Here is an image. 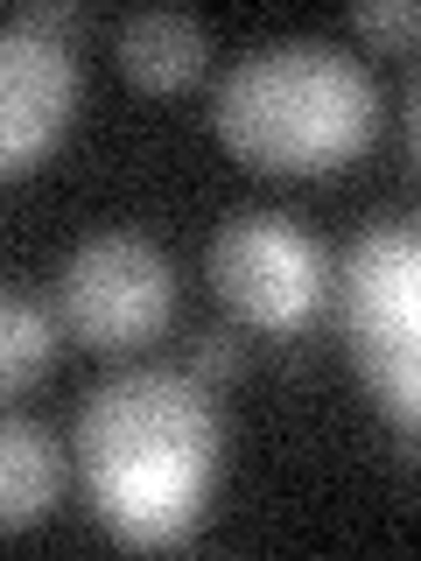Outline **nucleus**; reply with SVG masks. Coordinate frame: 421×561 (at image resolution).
<instances>
[{
    "label": "nucleus",
    "instance_id": "nucleus-1",
    "mask_svg": "<svg viewBox=\"0 0 421 561\" xmlns=\"http://www.w3.org/2000/svg\"><path fill=\"white\" fill-rule=\"evenodd\" d=\"M218 449L225 428L210 414L204 379L169 365L113 373L78 414V463L92 505L127 548H169L197 526Z\"/></svg>",
    "mask_w": 421,
    "mask_h": 561
},
{
    "label": "nucleus",
    "instance_id": "nucleus-2",
    "mask_svg": "<svg viewBox=\"0 0 421 561\" xmlns=\"http://www.w3.org/2000/svg\"><path fill=\"white\" fill-rule=\"evenodd\" d=\"M210 127L239 162L268 175H323L373 140L379 84L351 49L281 35L232 57L210 92Z\"/></svg>",
    "mask_w": 421,
    "mask_h": 561
},
{
    "label": "nucleus",
    "instance_id": "nucleus-3",
    "mask_svg": "<svg viewBox=\"0 0 421 561\" xmlns=\"http://www.w3.org/2000/svg\"><path fill=\"white\" fill-rule=\"evenodd\" d=\"M338 309H344L359 379L373 386L379 414L414 428V408H421V239L408 218H373L344 245Z\"/></svg>",
    "mask_w": 421,
    "mask_h": 561
},
{
    "label": "nucleus",
    "instance_id": "nucleus-4",
    "mask_svg": "<svg viewBox=\"0 0 421 561\" xmlns=\"http://www.w3.org/2000/svg\"><path fill=\"white\" fill-rule=\"evenodd\" d=\"M64 330L92 351H134L169 323L175 309V267L140 232H92L70 245L57 280Z\"/></svg>",
    "mask_w": 421,
    "mask_h": 561
},
{
    "label": "nucleus",
    "instance_id": "nucleus-5",
    "mask_svg": "<svg viewBox=\"0 0 421 561\" xmlns=\"http://www.w3.org/2000/svg\"><path fill=\"white\" fill-rule=\"evenodd\" d=\"M210 280L225 309L260 330H303L323 309L330 260L288 210H239L210 239Z\"/></svg>",
    "mask_w": 421,
    "mask_h": 561
},
{
    "label": "nucleus",
    "instance_id": "nucleus-6",
    "mask_svg": "<svg viewBox=\"0 0 421 561\" xmlns=\"http://www.w3.org/2000/svg\"><path fill=\"white\" fill-rule=\"evenodd\" d=\"M78 57L29 22H0V175H22L70 127Z\"/></svg>",
    "mask_w": 421,
    "mask_h": 561
},
{
    "label": "nucleus",
    "instance_id": "nucleus-7",
    "mask_svg": "<svg viewBox=\"0 0 421 561\" xmlns=\"http://www.w3.org/2000/svg\"><path fill=\"white\" fill-rule=\"evenodd\" d=\"M210 57V35L190 8H140L120 22V70L148 92H175L190 84Z\"/></svg>",
    "mask_w": 421,
    "mask_h": 561
},
{
    "label": "nucleus",
    "instance_id": "nucleus-8",
    "mask_svg": "<svg viewBox=\"0 0 421 561\" xmlns=\"http://www.w3.org/2000/svg\"><path fill=\"white\" fill-rule=\"evenodd\" d=\"M57 484H64L57 435L29 414H0V534L43 519L57 505Z\"/></svg>",
    "mask_w": 421,
    "mask_h": 561
},
{
    "label": "nucleus",
    "instance_id": "nucleus-9",
    "mask_svg": "<svg viewBox=\"0 0 421 561\" xmlns=\"http://www.w3.org/2000/svg\"><path fill=\"white\" fill-rule=\"evenodd\" d=\"M49 358H57V323H49L29 295L0 288V400L22 393L29 379H43Z\"/></svg>",
    "mask_w": 421,
    "mask_h": 561
},
{
    "label": "nucleus",
    "instance_id": "nucleus-10",
    "mask_svg": "<svg viewBox=\"0 0 421 561\" xmlns=\"http://www.w3.org/2000/svg\"><path fill=\"white\" fill-rule=\"evenodd\" d=\"M351 28L373 35V43H414L421 8L414 0H359V8H351Z\"/></svg>",
    "mask_w": 421,
    "mask_h": 561
},
{
    "label": "nucleus",
    "instance_id": "nucleus-11",
    "mask_svg": "<svg viewBox=\"0 0 421 561\" xmlns=\"http://www.w3.org/2000/svg\"><path fill=\"white\" fill-rule=\"evenodd\" d=\"M232 365H239L232 337H204V344H197V365H190V373H197V379H210V373H232Z\"/></svg>",
    "mask_w": 421,
    "mask_h": 561
}]
</instances>
